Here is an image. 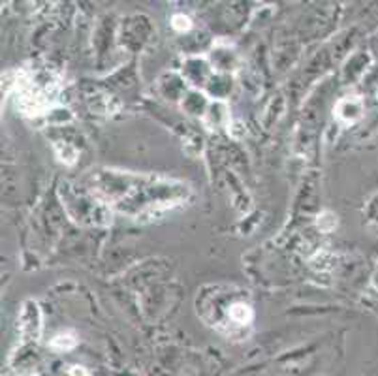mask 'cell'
Segmentation results:
<instances>
[{
	"label": "cell",
	"mask_w": 378,
	"mask_h": 376,
	"mask_svg": "<svg viewBox=\"0 0 378 376\" xmlns=\"http://www.w3.org/2000/svg\"><path fill=\"white\" fill-rule=\"evenodd\" d=\"M93 181L94 196L136 220L175 209L190 197V186L186 183L162 175L102 170L93 175Z\"/></svg>",
	"instance_id": "1"
},
{
	"label": "cell",
	"mask_w": 378,
	"mask_h": 376,
	"mask_svg": "<svg viewBox=\"0 0 378 376\" xmlns=\"http://www.w3.org/2000/svg\"><path fill=\"white\" fill-rule=\"evenodd\" d=\"M172 27H174L177 32L190 31L192 21H190V17H188V15H185V13H175L174 17H172Z\"/></svg>",
	"instance_id": "7"
},
{
	"label": "cell",
	"mask_w": 378,
	"mask_h": 376,
	"mask_svg": "<svg viewBox=\"0 0 378 376\" xmlns=\"http://www.w3.org/2000/svg\"><path fill=\"white\" fill-rule=\"evenodd\" d=\"M68 373H70V376H89L87 369H85V367H80V365H74V367H70Z\"/></svg>",
	"instance_id": "8"
},
{
	"label": "cell",
	"mask_w": 378,
	"mask_h": 376,
	"mask_svg": "<svg viewBox=\"0 0 378 376\" xmlns=\"http://www.w3.org/2000/svg\"><path fill=\"white\" fill-rule=\"evenodd\" d=\"M337 117L345 123H354L361 117V100L360 98H342L335 105Z\"/></svg>",
	"instance_id": "5"
},
{
	"label": "cell",
	"mask_w": 378,
	"mask_h": 376,
	"mask_svg": "<svg viewBox=\"0 0 378 376\" xmlns=\"http://www.w3.org/2000/svg\"><path fill=\"white\" fill-rule=\"evenodd\" d=\"M75 345H77V339H75V335L70 333V331L55 335L53 340H51V348L56 352H68L72 350Z\"/></svg>",
	"instance_id": "6"
},
{
	"label": "cell",
	"mask_w": 378,
	"mask_h": 376,
	"mask_svg": "<svg viewBox=\"0 0 378 376\" xmlns=\"http://www.w3.org/2000/svg\"><path fill=\"white\" fill-rule=\"evenodd\" d=\"M13 87H15V94H17L15 104L23 115L36 117V115H42L51 105V96H53L50 89L51 83L47 87H42L34 80L31 72H21Z\"/></svg>",
	"instance_id": "3"
},
{
	"label": "cell",
	"mask_w": 378,
	"mask_h": 376,
	"mask_svg": "<svg viewBox=\"0 0 378 376\" xmlns=\"http://www.w3.org/2000/svg\"><path fill=\"white\" fill-rule=\"evenodd\" d=\"M19 331L23 340H38L42 333V315L36 301H25L21 318H19Z\"/></svg>",
	"instance_id": "4"
},
{
	"label": "cell",
	"mask_w": 378,
	"mask_h": 376,
	"mask_svg": "<svg viewBox=\"0 0 378 376\" xmlns=\"http://www.w3.org/2000/svg\"><path fill=\"white\" fill-rule=\"evenodd\" d=\"M245 294H234L229 288L218 292V288H215L213 294H207L199 303L198 313L209 326L228 339H245L255 320V310L245 299Z\"/></svg>",
	"instance_id": "2"
}]
</instances>
